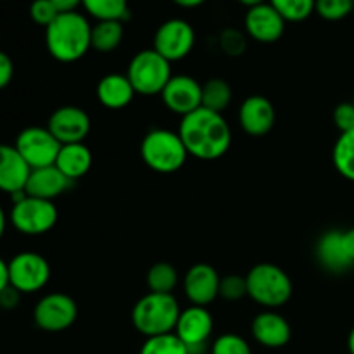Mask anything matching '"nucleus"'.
<instances>
[{
	"mask_svg": "<svg viewBox=\"0 0 354 354\" xmlns=\"http://www.w3.org/2000/svg\"><path fill=\"white\" fill-rule=\"evenodd\" d=\"M178 135L187 152L201 161L223 158L232 145V130L223 114L199 107L182 118Z\"/></svg>",
	"mask_w": 354,
	"mask_h": 354,
	"instance_id": "nucleus-1",
	"label": "nucleus"
},
{
	"mask_svg": "<svg viewBox=\"0 0 354 354\" xmlns=\"http://www.w3.org/2000/svg\"><path fill=\"white\" fill-rule=\"evenodd\" d=\"M45 45L55 61L71 64L92 48V24L82 12L59 14L45 28Z\"/></svg>",
	"mask_w": 354,
	"mask_h": 354,
	"instance_id": "nucleus-2",
	"label": "nucleus"
},
{
	"mask_svg": "<svg viewBox=\"0 0 354 354\" xmlns=\"http://www.w3.org/2000/svg\"><path fill=\"white\" fill-rule=\"evenodd\" d=\"M182 310L173 294L149 292L135 303L131 310V324L145 339L173 334Z\"/></svg>",
	"mask_w": 354,
	"mask_h": 354,
	"instance_id": "nucleus-3",
	"label": "nucleus"
},
{
	"mask_svg": "<svg viewBox=\"0 0 354 354\" xmlns=\"http://www.w3.org/2000/svg\"><path fill=\"white\" fill-rule=\"evenodd\" d=\"M248 296L265 310H279L286 306L294 292L290 277L273 263H258L245 275Z\"/></svg>",
	"mask_w": 354,
	"mask_h": 354,
	"instance_id": "nucleus-4",
	"label": "nucleus"
},
{
	"mask_svg": "<svg viewBox=\"0 0 354 354\" xmlns=\"http://www.w3.org/2000/svg\"><path fill=\"white\" fill-rule=\"evenodd\" d=\"M142 161L152 171L161 175H171L183 168L189 152L180 138L178 131L156 128L151 130L140 144Z\"/></svg>",
	"mask_w": 354,
	"mask_h": 354,
	"instance_id": "nucleus-5",
	"label": "nucleus"
},
{
	"mask_svg": "<svg viewBox=\"0 0 354 354\" xmlns=\"http://www.w3.org/2000/svg\"><path fill=\"white\" fill-rule=\"evenodd\" d=\"M127 76L138 95H161L173 76L171 62L166 61L154 48H145L131 57Z\"/></svg>",
	"mask_w": 354,
	"mask_h": 354,
	"instance_id": "nucleus-6",
	"label": "nucleus"
},
{
	"mask_svg": "<svg viewBox=\"0 0 354 354\" xmlns=\"http://www.w3.org/2000/svg\"><path fill=\"white\" fill-rule=\"evenodd\" d=\"M9 220L19 234L37 237L50 232L59 220V211L54 201L24 196L12 203Z\"/></svg>",
	"mask_w": 354,
	"mask_h": 354,
	"instance_id": "nucleus-7",
	"label": "nucleus"
},
{
	"mask_svg": "<svg viewBox=\"0 0 354 354\" xmlns=\"http://www.w3.org/2000/svg\"><path fill=\"white\" fill-rule=\"evenodd\" d=\"M9 266V286L21 294H35L44 289L50 280V265L38 252H19L14 256Z\"/></svg>",
	"mask_w": 354,
	"mask_h": 354,
	"instance_id": "nucleus-8",
	"label": "nucleus"
},
{
	"mask_svg": "<svg viewBox=\"0 0 354 354\" xmlns=\"http://www.w3.org/2000/svg\"><path fill=\"white\" fill-rule=\"evenodd\" d=\"M78 318V306L68 294L52 292L41 297L33 310V320L40 330L57 334L71 327Z\"/></svg>",
	"mask_w": 354,
	"mask_h": 354,
	"instance_id": "nucleus-9",
	"label": "nucleus"
},
{
	"mask_svg": "<svg viewBox=\"0 0 354 354\" xmlns=\"http://www.w3.org/2000/svg\"><path fill=\"white\" fill-rule=\"evenodd\" d=\"M196 45V30L185 19L171 17L159 24L154 33V50L166 61L176 62L185 59Z\"/></svg>",
	"mask_w": 354,
	"mask_h": 354,
	"instance_id": "nucleus-10",
	"label": "nucleus"
},
{
	"mask_svg": "<svg viewBox=\"0 0 354 354\" xmlns=\"http://www.w3.org/2000/svg\"><path fill=\"white\" fill-rule=\"evenodd\" d=\"M14 147L19 151L24 161L31 169L45 168L55 165L61 144L57 138L48 131V128L28 127L17 135Z\"/></svg>",
	"mask_w": 354,
	"mask_h": 354,
	"instance_id": "nucleus-11",
	"label": "nucleus"
},
{
	"mask_svg": "<svg viewBox=\"0 0 354 354\" xmlns=\"http://www.w3.org/2000/svg\"><path fill=\"white\" fill-rule=\"evenodd\" d=\"M214 322L206 306L190 304L182 310L175 334L187 346L189 354H204L213 335Z\"/></svg>",
	"mask_w": 354,
	"mask_h": 354,
	"instance_id": "nucleus-12",
	"label": "nucleus"
},
{
	"mask_svg": "<svg viewBox=\"0 0 354 354\" xmlns=\"http://www.w3.org/2000/svg\"><path fill=\"white\" fill-rule=\"evenodd\" d=\"M47 128L61 145L80 144L88 137L92 121L88 113L82 107L62 106L50 114Z\"/></svg>",
	"mask_w": 354,
	"mask_h": 354,
	"instance_id": "nucleus-13",
	"label": "nucleus"
},
{
	"mask_svg": "<svg viewBox=\"0 0 354 354\" xmlns=\"http://www.w3.org/2000/svg\"><path fill=\"white\" fill-rule=\"evenodd\" d=\"M287 21L270 2L248 9L244 17V30L251 40L258 44H275L286 33Z\"/></svg>",
	"mask_w": 354,
	"mask_h": 354,
	"instance_id": "nucleus-14",
	"label": "nucleus"
},
{
	"mask_svg": "<svg viewBox=\"0 0 354 354\" xmlns=\"http://www.w3.org/2000/svg\"><path fill=\"white\" fill-rule=\"evenodd\" d=\"M165 106L178 116H187L203 107V85L189 75L171 76L161 92Z\"/></svg>",
	"mask_w": 354,
	"mask_h": 354,
	"instance_id": "nucleus-15",
	"label": "nucleus"
},
{
	"mask_svg": "<svg viewBox=\"0 0 354 354\" xmlns=\"http://www.w3.org/2000/svg\"><path fill=\"white\" fill-rule=\"evenodd\" d=\"M220 275L207 263H197L183 277V292L196 306H209L220 297Z\"/></svg>",
	"mask_w": 354,
	"mask_h": 354,
	"instance_id": "nucleus-16",
	"label": "nucleus"
},
{
	"mask_svg": "<svg viewBox=\"0 0 354 354\" xmlns=\"http://www.w3.org/2000/svg\"><path fill=\"white\" fill-rule=\"evenodd\" d=\"M277 121L275 106L265 95H251L241 104L239 124L249 137H265L273 130Z\"/></svg>",
	"mask_w": 354,
	"mask_h": 354,
	"instance_id": "nucleus-17",
	"label": "nucleus"
},
{
	"mask_svg": "<svg viewBox=\"0 0 354 354\" xmlns=\"http://www.w3.org/2000/svg\"><path fill=\"white\" fill-rule=\"evenodd\" d=\"M251 334L263 348L279 349L289 344L292 337V328L286 317L277 313V310H265L256 315L252 320Z\"/></svg>",
	"mask_w": 354,
	"mask_h": 354,
	"instance_id": "nucleus-18",
	"label": "nucleus"
},
{
	"mask_svg": "<svg viewBox=\"0 0 354 354\" xmlns=\"http://www.w3.org/2000/svg\"><path fill=\"white\" fill-rule=\"evenodd\" d=\"M31 168L14 145L0 144V190L7 194L24 192Z\"/></svg>",
	"mask_w": 354,
	"mask_h": 354,
	"instance_id": "nucleus-19",
	"label": "nucleus"
},
{
	"mask_svg": "<svg viewBox=\"0 0 354 354\" xmlns=\"http://www.w3.org/2000/svg\"><path fill=\"white\" fill-rule=\"evenodd\" d=\"M315 256L322 268L327 270L328 273H335V275L349 272L354 266L349 261L344 245H342V230L324 232L315 245Z\"/></svg>",
	"mask_w": 354,
	"mask_h": 354,
	"instance_id": "nucleus-20",
	"label": "nucleus"
},
{
	"mask_svg": "<svg viewBox=\"0 0 354 354\" xmlns=\"http://www.w3.org/2000/svg\"><path fill=\"white\" fill-rule=\"evenodd\" d=\"M71 185V180L66 178L59 171L57 166L52 165L45 166V168L31 169L30 178H28L26 187H24V192H26V196L38 197V199L54 201L55 197L62 196Z\"/></svg>",
	"mask_w": 354,
	"mask_h": 354,
	"instance_id": "nucleus-21",
	"label": "nucleus"
},
{
	"mask_svg": "<svg viewBox=\"0 0 354 354\" xmlns=\"http://www.w3.org/2000/svg\"><path fill=\"white\" fill-rule=\"evenodd\" d=\"M97 99L107 109H124L130 106L133 97L137 95L133 85L130 83L127 75L121 73H109V75L102 76L100 82L97 83Z\"/></svg>",
	"mask_w": 354,
	"mask_h": 354,
	"instance_id": "nucleus-22",
	"label": "nucleus"
},
{
	"mask_svg": "<svg viewBox=\"0 0 354 354\" xmlns=\"http://www.w3.org/2000/svg\"><path fill=\"white\" fill-rule=\"evenodd\" d=\"M92 151L86 147L85 142L61 145V151H59L57 159H55V166L59 168V171L71 182L83 178L92 168Z\"/></svg>",
	"mask_w": 354,
	"mask_h": 354,
	"instance_id": "nucleus-23",
	"label": "nucleus"
},
{
	"mask_svg": "<svg viewBox=\"0 0 354 354\" xmlns=\"http://www.w3.org/2000/svg\"><path fill=\"white\" fill-rule=\"evenodd\" d=\"M123 38V21H97L95 24H92V48L100 54L116 50Z\"/></svg>",
	"mask_w": 354,
	"mask_h": 354,
	"instance_id": "nucleus-24",
	"label": "nucleus"
},
{
	"mask_svg": "<svg viewBox=\"0 0 354 354\" xmlns=\"http://www.w3.org/2000/svg\"><path fill=\"white\" fill-rule=\"evenodd\" d=\"M82 7L97 21H127L130 16L128 0H82Z\"/></svg>",
	"mask_w": 354,
	"mask_h": 354,
	"instance_id": "nucleus-25",
	"label": "nucleus"
},
{
	"mask_svg": "<svg viewBox=\"0 0 354 354\" xmlns=\"http://www.w3.org/2000/svg\"><path fill=\"white\" fill-rule=\"evenodd\" d=\"M232 86L223 78H211L203 85V107L223 114L232 104Z\"/></svg>",
	"mask_w": 354,
	"mask_h": 354,
	"instance_id": "nucleus-26",
	"label": "nucleus"
},
{
	"mask_svg": "<svg viewBox=\"0 0 354 354\" xmlns=\"http://www.w3.org/2000/svg\"><path fill=\"white\" fill-rule=\"evenodd\" d=\"M332 162L342 178L354 183V130L339 135L332 151Z\"/></svg>",
	"mask_w": 354,
	"mask_h": 354,
	"instance_id": "nucleus-27",
	"label": "nucleus"
},
{
	"mask_svg": "<svg viewBox=\"0 0 354 354\" xmlns=\"http://www.w3.org/2000/svg\"><path fill=\"white\" fill-rule=\"evenodd\" d=\"M145 282H147L149 292L173 294L175 292L176 286H178L180 277H178V272H176V268L171 265V263L159 261L149 268L147 277H145Z\"/></svg>",
	"mask_w": 354,
	"mask_h": 354,
	"instance_id": "nucleus-28",
	"label": "nucleus"
},
{
	"mask_svg": "<svg viewBox=\"0 0 354 354\" xmlns=\"http://www.w3.org/2000/svg\"><path fill=\"white\" fill-rule=\"evenodd\" d=\"M287 23H303L315 12L317 0H268Z\"/></svg>",
	"mask_w": 354,
	"mask_h": 354,
	"instance_id": "nucleus-29",
	"label": "nucleus"
},
{
	"mask_svg": "<svg viewBox=\"0 0 354 354\" xmlns=\"http://www.w3.org/2000/svg\"><path fill=\"white\" fill-rule=\"evenodd\" d=\"M138 354H189V349L180 341L178 335L173 332V334L145 339Z\"/></svg>",
	"mask_w": 354,
	"mask_h": 354,
	"instance_id": "nucleus-30",
	"label": "nucleus"
},
{
	"mask_svg": "<svg viewBox=\"0 0 354 354\" xmlns=\"http://www.w3.org/2000/svg\"><path fill=\"white\" fill-rule=\"evenodd\" d=\"M353 10V0H317L315 3V12L324 21H330V23L346 19Z\"/></svg>",
	"mask_w": 354,
	"mask_h": 354,
	"instance_id": "nucleus-31",
	"label": "nucleus"
},
{
	"mask_svg": "<svg viewBox=\"0 0 354 354\" xmlns=\"http://www.w3.org/2000/svg\"><path fill=\"white\" fill-rule=\"evenodd\" d=\"M209 354H252V349L242 335L223 334L214 339Z\"/></svg>",
	"mask_w": 354,
	"mask_h": 354,
	"instance_id": "nucleus-32",
	"label": "nucleus"
},
{
	"mask_svg": "<svg viewBox=\"0 0 354 354\" xmlns=\"http://www.w3.org/2000/svg\"><path fill=\"white\" fill-rule=\"evenodd\" d=\"M218 41H220V48L228 57H239L248 48V35L237 28H225Z\"/></svg>",
	"mask_w": 354,
	"mask_h": 354,
	"instance_id": "nucleus-33",
	"label": "nucleus"
},
{
	"mask_svg": "<svg viewBox=\"0 0 354 354\" xmlns=\"http://www.w3.org/2000/svg\"><path fill=\"white\" fill-rule=\"evenodd\" d=\"M248 296V280L242 275H227L220 280V297L225 301H241Z\"/></svg>",
	"mask_w": 354,
	"mask_h": 354,
	"instance_id": "nucleus-34",
	"label": "nucleus"
},
{
	"mask_svg": "<svg viewBox=\"0 0 354 354\" xmlns=\"http://www.w3.org/2000/svg\"><path fill=\"white\" fill-rule=\"evenodd\" d=\"M59 16V10L55 9L54 3L50 0H33L30 6V17L33 19V23H37L38 26L47 28L55 17Z\"/></svg>",
	"mask_w": 354,
	"mask_h": 354,
	"instance_id": "nucleus-35",
	"label": "nucleus"
},
{
	"mask_svg": "<svg viewBox=\"0 0 354 354\" xmlns=\"http://www.w3.org/2000/svg\"><path fill=\"white\" fill-rule=\"evenodd\" d=\"M334 124L341 133H348L354 130V104L353 102H341L335 106L334 114Z\"/></svg>",
	"mask_w": 354,
	"mask_h": 354,
	"instance_id": "nucleus-36",
	"label": "nucleus"
},
{
	"mask_svg": "<svg viewBox=\"0 0 354 354\" xmlns=\"http://www.w3.org/2000/svg\"><path fill=\"white\" fill-rule=\"evenodd\" d=\"M14 76V62L3 50H0V90L9 86Z\"/></svg>",
	"mask_w": 354,
	"mask_h": 354,
	"instance_id": "nucleus-37",
	"label": "nucleus"
},
{
	"mask_svg": "<svg viewBox=\"0 0 354 354\" xmlns=\"http://www.w3.org/2000/svg\"><path fill=\"white\" fill-rule=\"evenodd\" d=\"M19 299H21L19 290L14 289L12 286L6 287V289L0 292V308H3V310H14V308L19 304Z\"/></svg>",
	"mask_w": 354,
	"mask_h": 354,
	"instance_id": "nucleus-38",
	"label": "nucleus"
},
{
	"mask_svg": "<svg viewBox=\"0 0 354 354\" xmlns=\"http://www.w3.org/2000/svg\"><path fill=\"white\" fill-rule=\"evenodd\" d=\"M342 245H344V251L348 254L349 261L354 265V227L348 228V230H342Z\"/></svg>",
	"mask_w": 354,
	"mask_h": 354,
	"instance_id": "nucleus-39",
	"label": "nucleus"
},
{
	"mask_svg": "<svg viewBox=\"0 0 354 354\" xmlns=\"http://www.w3.org/2000/svg\"><path fill=\"white\" fill-rule=\"evenodd\" d=\"M50 2L54 3V7L59 10V14L76 12L78 7L82 6V0H50Z\"/></svg>",
	"mask_w": 354,
	"mask_h": 354,
	"instance_id": "nucleus-40",
	"label": "nucleus"
},
{
	"mask_svg": "<svg viewBox=\"0 0 354 354\" xmlns=\"http://www.w3.org/2000/svg\"><path fill=\"white\" fill-rule=\"evenodd\" d=\"M6 287H9V266H7V261L0 258V292Z\"/></svg>",
	"mask_w": 354,
	"mask_h": 354,
	"instance_id": "nucleus-41",
	"label": "nucleus"
},
{
	"mask_svg": "<svg viewBox=\"0 0 354 354\" xmlns=\"http://www.w3.org/2000/svg\"><path fill=\"white\" fill-rule=\"evenodd\" d=\"M171 2L182 7V9H196V7H201L203 3H206L207 0H171Z\"/></svg>",
	"mask_w": 354,
	"mask_h": 354,
	"instance_id": "nucleus-42",
	"label": "nucleus"
},
{
	"mask_svg": "<svg viewBox=\"0 0 354 354\" xmlns=\"http://www.w3.org/2000/svg\"><path fill=\"white\" fill-rule=\"evenodd\" d=\"M6 228H7V216L3 207L0 206V239H2L3 234H6Z\"/></svg>",
	"mask_w": 354,
	"mask_h": 354,
	"instance_id": "nucleus-43",
	"label": "nucleus"
},
{
	"mask_svg": "<svg viewBox=\"0 0 354 354\" xmlns=\"http://www.w3.org/2000/svg\"><path fill=\"white\" fill-rule=\"evenodd\" d=\"M237 2L242 3V6H245L248 9H251V7L259 6V3H265L266 0H237Z\"/></svg>",
	"mask_w": 354,
	"mask_h": 354,
	"instance_id": "nucleus-44",
	"label": "nucleus"
},
{
	"mask_svg": "<svg viewBox=\"0 0 354 354\" xmlns=\"http://www.w3.org/2000/svg\"><path fill=\"white\" fill-rule=\"evenodd\" d=\"M348 351L349 354H354V327L351 328V332H349L348 335Z\"/></svg>",
	"mask_w": 354,
	"mask_h": 354,
	"instance_id": "nucleus-45",
	"label": "nucleus"
},
{
	"mask_svg": "<svg viewBox=\"0 0 354 354\" xmlns=\"http://www.w3.org/2000/svg\"><path fill=\"white\" fill-rule=\"evenodd\" d=\"M353 104H354V99H353Z\"/></svg>",
	"mask_w": 354,
	"mask_h": 354,
	"instance_id": "nucleus-46",
	"label": "nucleus"
},
{
	"mask_svg": "<svg viewBox=\"0 0 354 354\" xmlns=\"http://www.w3.org/2000/svg\"><path fill=\"white\" fill-rule=\"evenodd\" d=\"M353 2H354V0H353Z\"/></svg>",
	"mask_w": 354,
	"mask_h": 354,
	"instance_id": "nucleus-47",
	"label": "nucleus"
}]
</instances>
